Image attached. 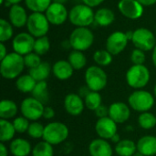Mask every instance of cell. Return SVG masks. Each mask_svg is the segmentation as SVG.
<instances>
[{"label":"cell","mask_w":156,"mask_h":156,"mask_svg":"<svg viewBox=\"0 0 156 156\" xmlns=\"http://www.w3.org/2000/svg\"><path fill=\"white\" fill-rule=\"evenodd\" d=\"M137 1L144 6H150L156 3V0H137Z\"/></svg>","instance_id":"obj_48"},{"label":"cell","mask_w":156,"mask_h":156,"mask_svg":"<svg viewBox=\"0 0 156 156\" xmlns=\"http://www.w3.org/2000/svg\"><path fill=\"white\" fill-rule=\"evenodd\" d=\"M86 86L91 91L100 92L102 90L108 83V77L104 69L100 66H90L89 67L84 75Z\"/></svg>","instance_id":"obj_6"},{"label":"cell","mask_w":156,"mask_h":156,"mask_svg":"<svg viewBox=\"0 0 156 156\" xmlns=\"http://www.w3.org/2000/svg\"><path fill=\"white\" fill-rule=\"evenodd\" d=\"M68 61L70 63L74 70L82 69L87 65V58L86 56L83 54V52L74 49L69 53Z\"/></svg>","instance_id":"obj_30"},{"label":"cell","mask_w":156,"mask_h":156,"mask_svg":"<svg viewBox=\"0 0 156 156\" xmlns=\"http://www.w3.org/2000/svg\"><path fill=\"white\" fill-rule=\"evenodd\" d=\"M129 39L126 33L122 31H115L112 33L106 39V49L112 55L121 54L127 47Z\"/></svg>","instance_id":"obj_12"},{"label":"cell","mask_w":156,"mask_h":156,"mask_svg":"<svg viewBox=\"0 0 156 156\" xmlns=\"http://www.w3.org/2000/svg\"><path fill=\"white\" fill-rule=\"evenodd\" d=\"M25 4L32 13H44L52 4V0H25Z\"/></svg>","instance_id":"obj_32"},{"label":"cell","mask_w":156,"mask_h":156,"mask_svg":"<svg viewBox=\"0 0 156 156\" xmlns=\"http://www.w3.org/2000/svg\"><path fill=\"white\" fill-rule=\"evenodd\" d=\"M18 107L16 103L11 100H2L0 102V118L3 120H9L15 118L17 114Z\"/></svg>","instance_id":"obj_24"},{"label":"cell","mask_w":156,"mask_h":156,"mask_svg":"<svg viewBox=\"0 0 156 156\" xmlns=\"http://www.w3.org/2000/svg\"><path fill=\"white\" fill-rule=\"evenodd\" d=\"M68 0H52V3H59V4H65Z\"/></svg>","instance_id":"obj_53"},{"label":"cell","mask_w":156,"mask_h":156,"mask_svg":"<svg viewBox=\"0 0 156 156\" xmlns=\"http://www.w3.org/2000/svg\"><path fill=\"white\" fill-rule=\"evenodd\" d=\"M155 31H156V28H155Z\"/></svg>","instance_id":"obj_56"},{"label":"cell","mask_w":156,"mask_h":156,"mask_svg":"<svg viewBox=\"0 0 156 156\" xmlns=\"http://www.w3.org/2000/svg\"><path fill=\"white\" fill-rule=\"evenodd\" d=\"M50 49V41L47 36L37 37L34 45V52L39 56L46 55Z\"/></svg>","instance_id":"obj_37"},{"label":"cell","mask_w":156,"mask_h":156,"mask_svg":"<svg viewBox=\"0 0 156 156\" xmlns=\"http://www.w3.org/2000/svg\"><path fill=\"white\" fill-rule=\"evenodd\" d=\"M13 25L5 18L0 19V42L5 43L13 37Z\"/></svg>","instance_id":"obj_36"},{"label":"cell","mask_w":156,"mask_h":156,"mask_svg":"<svg viewBox=\"0 0 156 156\" xmlns=\"http://www.w3.org/2000/svg\"><path fill=\"white\" fill-rule=\"evenodd\" d=\"M109 117L117 124L126 122L131 117V107L122 101H115L109 107Z\"/></svg>","instance_id":"obj_16"},{"label":"cell","mask_w":156,"mask_h":156,"mask_svg":"<svg viewBox=\"0 0 156 156\" xmlns=\"http://www.w3.org/2000/svg\"><path fill=\"white\" fill-rule=\"evenodd\" d=\"M114 150L119 156H133L137 152V145L133 140L123 139L115 145Z\"/></svg>","instance_id":"obj_27"},{"label":"cell","mask_w":156,"mask_h":156,"mask_svg":"<svg viewBox=\"0 0 156 156\" xmlns=\"http://www.w3.org/2000/svg\"><path fill=\"white\" fill-rule=\"evenodd\" d=\"M7 50H6V48L5 46V44L3 42L0 43V60H2L4 58H5V56L7 55Z\"/></svg>","instance_id":"obj_46"},{"label":"cell","mask_w":156,"mask_h":156,"mask_svg":"<svg viewBox=\"0 0 156 156\" xmlns=\"http://www.w3.org/2000/svg\"><path fill=\"white\" fill-rule=\"evenodd\" d=\"M24 61H25V66L27 68H28L29 69L37 67L42 62L40 56L35 52H31V53L24 56Z\"/></svg>","instance_id":"obj_40"},{"label":"cell","mask_w":156,"mask_h":156,"mask_svg":"<svg viewBox=\"0 0 156 156\" xmlns=\"http://www.w3.org/2000/svg\"><path fill=\"white\" fill-rule=\"evenodd\" d=\"M45 15L51 25L60 26L69 17V12L63 4L52 3L45 12Z\"/></svg>","instance_id":"obj_14"},{"label":"cell","mask_w":156,"mask_h":156,"mask_svg":"<svg viewBox=\"0 0 156 156\" xmlns=\"http://www.w3.org/2000/svg\"><path fill=\"white\" fill-rule=\"evenodd\" d=\"M91 90L87 87V86H82L79 89V91H78V94L84 100V98L90 92Z\"/></svg>","instance_id":"obj_45"},{"label":"cell","mask_w":156,"mask_h":156,"mask_svg":"<svg viewBox=\"0 0 156 156\" xmlns=\"http://www.w3.org/2000/svg\"><path fill=\"white\" fill-rule=\"evenodd\" d=\"M155 96L145 90H136L128 97V104L132 110L138 112H149L155 103Z\"/></svg>","instance_id":"obj_2"},{"label":"cell","mask_w":156,"mask_h":156,"mask_svg":"<svg viewBox=\"0 0 156 156\" xmlns=\"http://www.w3.org/2000/svg\"><path fill=\"white\" fill-rule=\"evenodd\" d=\"M20 112L22 116L31 122H37L43 117L45 106L42 102L33 97L24 99L20 103Z\"/></svg>","instance_id":"obj_9"},{"label":"cell","mask_w":156,"mask_h":156,"mask_svg":"<svg viewBox=\"0 0 156 156\" xmlns=\"http://www.w3.org/2000/svg\"><path fill=\"white\" fill-rule=\"evenodd\" d=\"M111 141H112L113 144H117L119 142H121V141H122V139H121V136H120L118 133H116V134H115V135H114V136H113V137L111 139Z\"/></svg>","instance_id":"obj_50"},{"label":"cell","mask_w":156,"mask_h":156,"mask_svg":"<svg viewBox=\"0 0 156 156\" xmlns=\"http://www.w3.org/2000/svg\"><path fill=\"white\" fill-rule=\"evenodd\" d=\"M70 47L74 50L85 51L89 49L94 42V35L88 27H76L69 38Z\"/></svg>","instance_id":"obj_7"},{"label":"cell","mask_w":156,"mask_h":156,"mask_svg":"<svg viewBox=\"0 0 156 156\" xmlns=\"http://www.w3.org/2000/svg\"><path fill=\"white\" fill-rule=\"evenodd\" d=\"M105 0H82L83 4L87 5L88 6L90 7H95L100 5L101 4H102Z\"/></svg>","instance_id":"obj_44"},{"label":"cell","mask_w":156,"mask_h":156,"mask_svg":"<svg viewBox=\"0 0 156 156\" xmlns=\"http://www.w3.org/2000/svg\"><path fill=\"white\" fill-rule=\"evenodd\" d=\"M133 156H144V154H142L140 152H138V151H137V152H136V153H135V154H134Z\"/></svg>","instance_id":"obj_54"},{"label":"cell","mask_w":156,"mask_h":156,"mask_svg":"<svg viewBox=\"0 0 156 156\" xmlns=\"http://www.w3.org/2000/svg\"><path fill=\"white\" fill-rule=\"evenodd\" d=\"M54 117H55L54 109L50 106H46L44 109V112H43V118H45L46 120H51Z\"/></svg>","instance_id":"obj_43"},{"label":"cell","mask_w":156,"mask_h":156,"mask_svg":"<svg viewBox=\"0 0 156 156\" xmlns=\"http://www.w3.org/2000/svg\"><path fill=\"white\" fill-rule=\"evenodd\" d=\"M117 131V123L109 116L105 118H101L96 122L95 132L98 134L99 138L111 140L116 133H118Z\"/></svg>","instance_id":"obj_15"},{"label":"cell","mask_w":156,"mask_h":156,"mask_svg":"<svg viewBox=\"0 0 156 156\" xmlns=\"http://www.w3.org/2000/svg\"><path fill=\"white\" fill-rule=\"evenodd\" d=\"M118 9L121 14L129 19H138L144 15V5L137 0H120Z\"/></svg>","instance_id":"obj_13"},{"label":"cell","mask_w":156,"mask_h":156,"mask_svg":"<svg viewBox=\"0 0 156 156\" xmlns=\"http://www.w3.org/2000/svg\"><path fill=\"white\" fill-rule=\"evenodd\" d=\"M0 156H8V149L4 143L0 144Z\"/></svg>","instance_id":"obj_47"},{"label":"cell","mask_w":156,"mask_h":156,"mask_svg":"<svg viewBox=\"0 0 156 156\" xmlns=\"http://www.w3.org/2000/svg\"><path fill=\"white\" fill-rule=\"evenodd\" d=\"M93 60L100 67H107L112 62V55L107 49H98L93 54Z\"/></svg>","instance_id":"obj_34"},{"label":"cell","mask_w":156,"mask_h":156,"mask_svg":"<svg viewBox=\"0 0 156 156\" xmlns=\"http://www.w3.org/2000/svg\"><path fill=\"white\" fill-rule=\"evenodd\" d=\"M138 124L144 130H152L156 126V115L150 112H142L138 116Z\"/></svg>","instance_id":"obj_31"},{"label":"cell","mask_w":156,"mask_h":156,"mask_svg":"<svg viewBox=\"0 0 156 156\" xmlns=\"http://www.w3.org/2000/svg\"><path fill=\"white\" fill-rule=\"evenodd\" d=\"M126 33V36H127V38L129 40H132L133 39V31H127L125 32Z\"/></svg>","instance_id":"obj_52"},{"label":"cell","mask_w":156,"mask_h":156,"mask_svg":"<svg viewBox=\"0 0 156 156\" xmlns=\"http://www.w3.org/2000/svg\"><path fill=\"white\" fill-rule=\"evenodd\" d=\"M69 19L77 27H88L95 21V13L85 4L76 5L69 12Z\"/></svg>","instance_id":"obj_5"},{"label":"cell","mask_w":156,"mask_h":156,"mask_svg":"<svg viewBox=\"0 0 156 156\" xmlns=\"http://www.w3.org/2000/svg\"><path fill=\"white\" fill-rule=\"evenodd\" d=\"M8 17L9 22L13 25V27H22L27 26L28 19V16L27 15L25 8L18 4L10 6Z\"/></svg>","instance_id":"obj_19"},{"label":"cell","mask_w":156,"mask_h":156,"mask_svg":"<svg viewBox=\"0 0 156 156\" xmlns=\"http://www.w3.org/2000/svg\"><path fill=\"white\" fill-rule=\"evenodd\" d=\"M132 41L135 48H139L144 52L153 50L156 46L155 37L154 33L145 27H139L134 30Z\"/></svg>","instance_id":"obj_10"},{"label":"cell","mask_w":156,"mask_h":156,"mask_svg":"<svg viewBox=\"0 0 156 156\" xmlns=\"http://www.w3.org/2000/svg\"><path fill=\"white\" fill-rule=\"evenodd\" d=\"M115 20L114 12L107 7H102L95 12V23L101 27H108Z\"/></svg>","instance_id":"obj_23"},{"label":"cell","mask_w":156,"mask_h":156,"mask_svg":"<svg viewBox=\"0 0 156 156\" xmlns=\"http://www.w3.org/2000/svg\"><path fill=\"white\" fill-rule=\"evenodd\" d=\"M35 37L27 32H22L15 36L12 40V48L14 52L21 55L26 56L32 51H34V45H35Z\"/></svg>","instance_id":"obj_11"},{"label":"cell","mask_w":156,"mask_h":156,"mask_svg":"<svg viewBox=\"0 0 156 156\" xmlns=\"http://www.w3.org/2000/svg\"><path fill=\"white\" fill-rule=\"evenodd\" d=\"M154 96H155L156 98V83L155 85H154Z\"/></svg>","instance_id":"obj_55"},{"label":"cell","mask_w":156,"mask_h":156,"mask_svg":"<svg viewBox=\"0 0 156 156\" xmlns=\"http://www.w3.org/2000/svg\"><path fill=\"white\" fill-rule=\"evenodd\" d=\"M89 153L90 156H112L113 149L108 140L97 138L90 142Z\"/></svg>","instance_id":"obj_18"},{"label":"cell","mask_w":156,"mask_h":156,"mask_svg":"<svg viewBox=\"0 0 156 156\" xmlns=\"http://www.w3.org/2000/svg\"><path fill=\"white\" fill-rule=\"evenodd\" d=\"M52 70V68L50 64L47 61H42L37 67L29 69V73L34 80L38 82V81H44L46 80L48 76L50 75V72Z\"/></svg>","instance_id":"obj_26"},{"label":"cell","mask_w":156,"mask_h":156,"mask_svg":"<svg viewBox=\"0 0 156 156\" xmlns=\"http://www.w3.org/2000/svg\"><path fill=\"white\" fill-rule=\"evenodd\" d=\"M24 57L16 53H8L0 62V73L4 79L14 80L21 76L25 69Z\"/></svg>","instance_id":"obj_1"},{"label":"cell","mask_w":156,"mask_h":156,"mask_svg":"<svg viewBox=\"0 0 156 156\" xmlns=\"http://www.w3.org/2000/svg\"><path fill=\"white\" fill-rule=\"evenodd\" d=\"M66 112L71 116H79L85 108L84 100L78 93H69L65 96L63 101Z\"/></svg>","instance_id":"obj_17"},{"label":"cell","mask_w":156,"mask_h":156,"mask_svg":"<svg viewBox=\"0 0 156 156\" xmlns=\"http://www.w3.org/2000/svg\"><path fill=\"white\" fill-rule=\"evenodd\" d=\"M12 122H13L14 128H15L16 133H27V130H28V127L30 125V122H29V120H27L26 117L20 116V117L14 118Z\"/></svg>","instance_id":"obj_39"},{"label":"cell","mask_w":156,"mask_h":156,"mask_svg":"<svg viewBox=\"0 0 156 156\" xmlns=\"http://www.w3.org/2000/svg\"><path fill=\"white\" fill-rule=\"evenodd\" d=\"M37 81L30 74H24L19 76L16 81V87L18 91L22 93H32Z\"/></svg>","instance_id":"obj_25"},{"label":"cell","mask_w":156,"mask_h":156,"mask_svg":"<svg viewBox=\"0 0 156 156\" xmlns=\"http://www.w3.org/2000/svg\"><path fill=\"white\" fill-rule=\"evenodd\" d=\"M22 0H5V5H17L21 2Z\"/></svg>","instance_id":"obj_49"},{"label":"cell","mask_w":156,"mask_h":156,"mask_svg":"<svg viewBox=\"0 0 156 156\" xmlns=\"http://www.w3.org/2000/svg\"><path fill=\"white\" fill-rule=\"evenodd\" d=\"M69 135L68 126L60 122H51L45 126L43 141L51 145H58L64 143Z\"/></svg>","instance_id":"obj_4"},{"label":"cell","mask_w":156,"mask_h":156,"mask_svg":"<svg viewBox=\"0 0 156 156\" xmlns=\"http://www.w3.org/2000/svg\"><path fill=\"white\" fill-rule=\"evenodd\" d=\"M16 130L14 128L13 122H9L8 120H3L0 121V141L1 143H6L11 142L14 140Z\"/></svg>","instance_id":"obj_28"},{"label":"cell","mask_w":156,"mask_h":156,"mask_svg":"<svg viewBox=\"0 0 156 156\" xmlns=\"http://www.w3.org/2000/svg\"><path fill=\"white\" fill-rule=\"evenodd\" d=\"M49 25L50 23L44 13H32L28 16L27 29L29 34L37 38L48 34Z\"/></svg>","instance_id":"obj_8"},{"label":"cell","mask_w":156,"mask_h":156,"mask_svg":"<svg viewBox=\"0 0 156 156\" xmlns=\"http://www.w3.org/2000/svg\"><path fill=\"white\" fill-rule=\"evenodd\" d=\"M32 149L30 143L23 138H16L9 144V152L13 156H28Z\"/></svg>","instance_id":"obj_21"},{"label":"cell","mask_w":156,"mask_h":156,"mask_svg":"<svg viewBox=\"0 0 156 156\" xmlns=\"http://www.w3.org/2000/svg\"><path fill=\"white\" fill-rule=\"evenodd\" d=\"M32 156H54L53 145L42 141L37 143L32 149Z\"/></svg>","instance_id":"obj_35"},{"label":"cell","mask_w":156,"mask_h":156,"mask_svg":"<svg viewBox=\"0 0 156 156\" xmlns=\"http://www.w3.org/2000/svg\"><path fill=\"white\" fill-rule=\"evenodd\" d=\"M146 60L145 52L139 49L134 48L131 54V61L133 65H144V62Z\"/></svg>","instance_id":"obj_41"},{"label":"cell","mask_w":156,"mask_h":156,"mask_svg":"<svg viewBox=\"0 0 156 156\" xmlns=\"http://www.w3.org/2000/svg\"><path fill=\"white\" fill-rule=\"evenodd\" d=\"M44 130H45V126L42 123L38 122H32L28 127L27 134L33 139H40L43 138Z\"/></svg>","instance_id":"obj_38"},{"label":"cell","mask_w":156,"mask_h":156,"mask_svg":"<svg viewBox=\"0 0 156 156\" xmlns=\"http://www.w3.org/2000/svg\"><path fill=\"white\" fill-rule=\"evenodd\" d=\"M95 115L101 119V118H105V117H108L109 116V107L101 104L95 112Z\"/></svg>","instance_id":"obj_42"},{"label":"cell","mask_w":156,"mask_h":156,"mask_svg":"<svg viewBox=\"0 0 156 156\" xmlns=\"http://www.w3.org/2000/svg\"><path fill=\"white\" fill-rule=\"evenodd\" d=\"M74 69L68 60L60 59L56 61L52 66V73L59 80H67L73 75Z\"/></svg>","instance_id":"obj_20"},{"label":"cell","mask_w":156,"mask_h":156,"mask_svg":"<svg viewBox=\"0 0 156 156\" xmlns=\"http://www.w3.org/2000/svg\"><path fill=\"white\" fill-rule=\"evenodd\" d=\"M152 60H153V63H154V67L156 68V46L154 47V50H153V54H152Z\"/></svg>","instance_id":"obj_51"},{"label":"cell","mask_w":156,"mask_h":156,"mask_svg":"<svg viewBox=\"0 0 156 156\" xmlns=\"http://www.w3.org/2000/svg\"><path fill=\"white\" fill-rule=\"evenodd\" d=\"M136 145L137 151L144 156L156 155V136H143L137 141Z\"/></svg>","instance_id":"obj_22"},{"label":"cell","mask_w":156,"mask_h":156,"mask_svg":"<svg viewBox=\"0 0 156 156\" xmlns=\"http://www.w3.org/2000/svg\"><path fill=\"white\" fill-rule=\"evenodd\" d=\"M151 73L144 65H133L126 72V82L134 90H142L150 81Z\"/></svg>","instance_id":"obj_3"},{"label":"cell","mask_w":156,"mask_h":156,"mask_svg":"<svg viewBox=\"0 0 156 156\" xmlns=\"http://www.w3.org/2000/svg\"><path fill=\"white\" fill-rule=\"evenodd\" d=\"M85 107L90 111L95 112L101 104H102V98L100 92L97 91H90L85 98H84Z\"/></svg>","instance_id":"obj_33"},{"label":"cell","mask_w":156,"mask_h":156,"mask_svg":"<svg viewBox=\"0 0 156 156\" xmlns=\"http://www.w3.org/2000/svg\"><path fill=\"white\" fill-rule=\"evenodd\" d=\"M31 94L33 98L37 99L43 104L48 103L49 101V93H48V86L47 81L44 80V81L37 82Z\"/></svg>","instance_id":"obj_29"}]
</instances>
